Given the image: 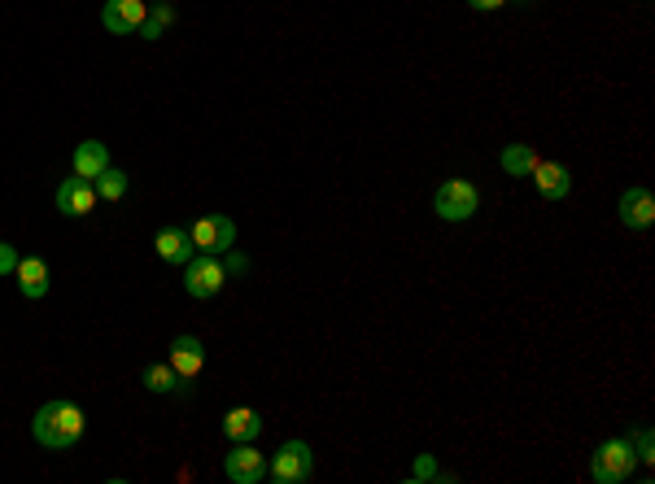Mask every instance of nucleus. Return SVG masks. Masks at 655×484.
<instances>
[{
    "label": "nucleus",
    "instance_id": "f257e3e1",
    "mask_svg": "<svg viewBox=\"0 0 655 484\" xmlns=\"http://www.w3.org/2000/svg\"><path fill=\"white\" fill-rule=\"evenodd\" d=\"M83 428H88V415H83V406L66 402V397H57V402H44L35 410L31 419V437L44 445V450H70V445H79Z\"/></svg>",
    "mask_w": 655,
    "mask_h": 484
},
{
    "label": "nucleus",
    "instance_id": "f03ea898",
    "mask_svg": "<svg viewBox=\"0 0 655 484\" xmlns=\"http://www.w3.org/2000/svg\"><path fill=\"white\" fill-rule=\"evenodd\" d=\"M634 467H638V454L629 437H607L590 458V476L599 484H625L634 476Z\"/></svg>",
    "mask_w": 655,
    "mask_h": 484
},
{
    "label": "nucleus",
    "instance_id": "7ed1b4c3",
    "mask_svg": "<svg viewBox=\"0 0 655 484\" xmlns=\"http://www.w3.org/2000/svg\"><path fill=\"white\" fill-rule=\"evenodd\" d=\"M267 476L276 484H311L315 480V454L306 441H284L280 454L271 458Z\"/></svg>",
    "mask_w": 655,
    "mask_h": 484
},
{
    "label": "nucleus",
    "instance_id": "20e7f679",
    "mask_svg": "<svg viewBox=\"0 0 655 484\" xmlns=\"http://www.w3.org/2000/svg\"><path fill=\"white\" fill-rule=\"evenodd\" d=\"M433 210H437V219H446V223H468L472 214L481 210V192H476V184H468V179H446L433 197Z\"/></svg>",
    "mask_w": 655,
    "mask_h": 484
},
{
    "label": "nucleus",
    "instance_id": "39448f33",
    "mask_svg": "<svg viewBox=\"0 0 655 484\" xmlns=\"http://www.w3.org/2000/svg\"><path fill=\"white\" fill-rule=\"evenodd\" d=\"M223 284H228L223 258H214V253H197L193 262H184V288H188V297L210 301V297L223 293Z\"/></svg>",
    "mask_w": 655,
    "mask_h": 484
},
{
    "label": "nucleus",
    "instance_id": "423d86ee",
    "mask_svg": "<svg viewBox=\"0 0 655 484\" xmlns=\"http://www.w3.org/2000/svg\"><path fill=\"white\" fill-rule=\"evenodd\" d=\"M188 236H193L197 253H214V258H223L232 245H236V223L228 214H206V219H197L188 227Z\"/></svg>",
    "mask_w": 655,
    "mask_h": 484
},
{
    "label": "nucleus",
    "instance_id": "0eeeda50",
    "mask_svg": "<svg viewBox=\"0 0 655 484\" xmlns=\"http://www.w3.org/2000/svg\"><path fill=\"white\" fill-rule=\"evenodd\" d=\"M223 476H228L232 484H258L262 476H267V454H258L254 441H236L232 454L223 458Z\"/></svg>",
    "mask_w": 655,
    "mask_h": 484
},
{
    "label": "nucleus",
    "instance_id": "6e6552de",
    "mask_svg": "<svg viewBox=\"0 0 655 484\" xmlns=\"http://www.w3.org/2000/svg\"><path fill=\"white\" fill-rule=\"evenodd\" d=\"M97 184L92 179H79V175H70L62 179V188H57V210L66 214V219H88L92 210H97Z\"/></svg>",
    "mask_w": 655,
    "mask_h": 484
},
{
    "label": "nucleus",
    "instance_id": "1a4fd4ad",
    "mask_svg": "<svg viewBox=\"0 0 655 484\" xmlns=\"http://www.w3.org/2000/svg\"><path fill=\"white\" fill-rule=\"evenodd\" d=\"M145 18H149L145 0H105V9H101V22H105V31H110V35L140 31V22H145Z\"/></svg>",
    "mask_w": 655,
    "mask_h": 484
},
{
    "label": "nucleus",
    "instance_id": "9d476101",
    "mask_svg": "<svg viewBox=\"0 0 655 484\" xmlns=\"http://www.w3.org/2000/svg\"><path fill=\"white\" fill-rule=\"evenodd\" d=\"M175 367V375H180V380H197L201 375V367H206V345L197 341V336H175L171 341V358H166Z\"/></svg>",
    "mask_w": 655,
    "mask_h": 484
},
{
    "label": "nucleus",
    "instance_id": "9b49d317",
    "mask_svg": "<svg viewBox=\"0 0 655 484\" xmlns=\"http://www.w3.org/2000/svg\"><path fill=\"white\" fill-rule=\"evenodd\" d=\"M621 223L629 232H647L655 223V197L647 188H625L621 192Z\"/></svg>",
    "mask_w": 655,
    "mask_h": 484
},
{
    "label": "nucleus",
    "instance_id": "f8f14e48",
    "mask_svg": "<svg viewBox=\"0 0 655 484\" xmlns=\"http://www.w3.org/2000/svg\"><path fill=\"white\" fill-rule=\"evenodd\" d=\"M153 249H158V258L171 262V266H184V262L197 258V245H193V236H188V227H162V232L153 236Z\"/></svg>",
    "mask_w": 655,
    "mask_h": 484
},
{
    "label": "nucleus",
    "instance_id": "ddd939ff",
    "mask_svg": "<svg viewBox=\"0 0 655 484\" xmlns=\"http://www.w3.org/2000/svg\"><path fill=\"white\" fill-rule=\"evenodd\" d=\"M529 179L538 184V192L546 201H564L568 192H573V171H568L564 162H538Z\"/></svg>",
    "mask_w": 655,
    "mask_h": 484
},
{
    "label": "nucleus",
    "instance_id": "4468645a",
    "mask_svg": "<svg viewBox=\"0 0 655 484\" xmlns=\"http://www.w3.org/2000/svg\"><path fill=\"white\" fill-rule=\"evenodd\" d=\"M18 293L27 297V301H40L44 293H49V284H53V271H49V262L44 258H18Z\"/></svg>",
    "mask_w": 655,
    "mask_h": 484
},
{
    "label": "nucleus",
    "instance_id": "2eb2a0df",
    "mask_svg": "<svg viewBox=\"0 0 655 484\" xmlns=\"http://www.w3.org/2000/svg\"><path fill=\"white\" fill-rule=\"evenodd\" d=\"M105 166H110V149H105L101 140H83L75 157H70V171H75L79 179H97Z\"/></svg>",
    "mask_w": 655,
    "mask_h": 484
},
{
    "label": "nucleus",
    "instance_id": "dca6fc26",
    "mask_svg": "<svg viewBox=\"0 0 655 484\" xmlns=\"http://www.w3.org/2000/svg\"><path fill=\"white\" fill-rule=\"evenodd\" d=\"M223 432H228L232 441H258L262 415H258V410H249V406H232L228 415H223Z\"/></svg>",
    "mask_w": 655,
    "mask_h": 484
},
{
    "label": "nucleus",
    "instance_id": "f3484780",
    "mask_svg": "<svg viewBox=\"0 0 655 484\" xmlns=\"http://www.w3.org/2000/svg\"><path fill=\"white\" fill-rule=\"evenodd\" d=\"M542 157L529 149V144H507L503 153H498V166H503V175L511 179H524V175H533V166H538Z\"/></svg>",
    "mask_w": 655,
    "mask_h": 484
},
{
    "label": "nucleus",
    "instance_id": "a211bd4d",
    "mask_svg": "<svg viewBox=\"0 0 655 484\" xmlns=\"http://www.w3.org/2000/svg\"><path fill=\"white\" fill-rule=\"evenodd\" d=\"M140 384H145L149 393H175L180 389V375H175L171 362H153V367H145V375H140Z\"/></svg>",
    "mask_w": 655,
    "mask_h": 484
},
{
    "label": "nucleus",
    "instance_id": "6ab92c4d",
    "mask_svg": "<svg viewBox=\"0 0 655 484\" xmlns=\"http://www.w3.org/2000/svg\"><path fill=\"white\" fill-rule=\"evenodd\" d=\"M92 184H97V197H101V201H123L127 188H131V179L118 171V166H105V171L92 179Z\"/></svg>",
    "mask_w": 655,
    "mask_h": 484
},
{
    "label": "nucleus",
    "instance_id": "aec40b11",
    "mask_svg": "<svg viewBox=\"0 0 655 484\" xmlns=\"http://www.w3.org/2000/svg\"><path fill=\"white\" fill-rule=\"evenodd\" d=\"M629 441H634V454H638V463H651V428H638L634 432V437H629Z\"/></svg>",
    "mask_w": 655,
    "mask_h": 484
},
{
    "label": "nucleus",
    "instance_id": "412c9836",
    "mask_svg": "<svg viewBox=\"0 0 655 484\" xmlns=\"http://www.w3.org/2000/svg\"><path fill=\"white\" fill-rule=\"evenodd\" d=\"M18 258H22V253L9 245V240H0V275H14L18 271Z\"/></svg>",
    "mask_w": 655,
    "mask_h": 484
},
{
    "label": "nucleus",
    "instance_id": "4be33fe9",
    "mask_svg": "<svg viewBox=\"0 0 655 484\" xmlns=\"http://www.w3.org/2000/svg\"><path fill=\"white\" fill-rule=\"evenodd\" d=\"M411 480H437V463H433V454H420V458H415Z\"/></svg>",
    "mask_w": 655,
    "mask_h": 484
},
{
    "label": "nucleus",
    "instance_id": "5701e85b",
    "mask_svg": "<svg viewBox=\"0 0 655 484\" xmlns=\"http://www.w3.org/2000/svg\"><path fill=\"white\" fill-rule=\"evenodd\" d=\"M223 271H228V280H232V275H245L249 271V258H245V253H232L228 249V258H223Z\"/></svg>",
    "mask_w": 655,
    "mask_h": 484
},
{
    "label": "nucleus",
    "instance_id": "b1692460",
    "mask_svg": "<svg viewBox=\"0 0 655 484\" xmlns=\"http://www.w3.org/2000/svg\"><path fill=\"white\" fill-rule=\"evenodd\" d=\"M149 18H153V22H158V27H171V22H175V9H171V5H166V0H158V5H153V9H149Z\"/></svg>",
    "mask_w": 655,
    "mask_h": 484
},
{
    "label": "nucleus",
    "instance_id": "393cba45",
    "mask_svg": "<svg viewBox=\"0 0 655 484\" xmlns=\"http://www.w3.org/2000/svg\"><path fill=\"white\" fill-rule=\"evenodd\" d=\"M468 5L476 9V14H498V9H503L507 0H468Z\"/></svg>",
    "mask_w": 655,
    "mask_h": 484
},
{
    "label": "nucleus",
    "instance_id": "a878e982",
    "mask_svg": "<svg viewBox=\"0 0 655 484\" xmlns=\"http://www.w3.org/2000/svg\"><path fill=\"white\" fill-rule=\"evenodd\" d=\"M520 5H524V0H520Z\"/></svg>",
    "mask_w": 655,
    "mask_h": 484
}]
</instances>
